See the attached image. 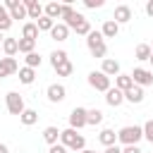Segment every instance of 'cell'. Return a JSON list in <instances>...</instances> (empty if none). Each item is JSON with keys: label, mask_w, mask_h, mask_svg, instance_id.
Masks as SVG:
<instances>
[{"label": "cell", "mask_w": 153, "mask_h": 153, "mask_svg": "<svg viewBox=\"0 0 153 153\" xmlns=\"http://www.w3.org/2000/svg\"><path fill=\"white\" fill-rule=\"evenodd\" d=\"M74 7L72 5H62V14H60V19H62V24H69L72 19H74Z\"/></svg>", "instance_id": "4dcf8cb0"}, {"label": "cell", "mask_w": 153, "mask_h": 153, "mask_svg": "<svg viewBox=\"0 0 153 153\" xmlns=\"http://www.w3.org/2000/svg\"><path fill=\"white\" fill-rule=\"evenodd\" d=\"M2 41H5V38H2V31H0V45H2Z\"/></svg>", "instance_id": "bcb514c9"}, {"label": "cell", "mask_w": 153, "mask_h": 153, "mask_svg": "<svg viewBox=\"0 0 153 153\" xmlns=\"http://www.w3.org/2000/svg\"><path fill=\"white\" fill-rule=\"evenodd\" d=\"M69 127H72V129L86 127V108H74V110L69 112Z\"/></svg>", "instance_id": "ba28073f"}, {"label": "cell", "mask_w": 153, "mask_h": 153, "mask_svg": "<svg viewBox=\"0 0 153 153\" xmlns=\"http://www.w3.org/2000/svg\"><path fill=\"white\" fill-rule=\"evenodd\" d=\"M151 55H153V45H151Z\"/></svg>", "instance_id": "c3c4849f"}, {"label": "cell", "mask_w": 153, "mask_h": 153, "mask_svg": "<svg viewBox=\"0 0 153 153\" xmlns=\"http://www.w3.org/2000/svg\"><path fill=\"white\" fill-rule=\"evenodd\" d=\"M7 110H10V115H22L24 110H26V105H24V98L17 93V91H10L7 93Z\"/></svg>", "instance_id": "5b68a950"}, {"label": "cell", "mask_w": 153, "mask_h": 153, "mask_svg": "<svg viewBox=\"0 0 153 153\" xmlns=\"http://www.w3.org/2000/svg\"><path fill=\"white\" fill-rule=\"evenodd\" d=\"M12 14H10V10L5 7V5H0V31H7L10 26H12Z\"/></svg>", "instance_id": "44dd1931"}, {"label": "cell", "mask_w": 153, "mask_h": 153, "mask_svg": "<svg viewBox=\"0 0 153 153\" xmlns=\"http://www.w3.org/2000/svg\"><path fill=\"white\" fill-rule=\"evenodd\" d=\"M112 19H115L117 24H127V22H131V10H129L127 5H117V7H115Z\"/></svg>", "instance_id": "8fae6325"}, {"label": "cell", "mask_w": 153, "mask_h": 153, "mask_svg": "<svg viewBox=\"0 0 153 153\" xmlns=\"http://www.w3.org/2000/svg\"><path fill=\"white\" fill-rule=\"evenodd\" d=\"M48 2H53V0H48Z\"/></svg>", "instance_id": "681fc988"}, {"label": "cell", "mask_w": 153, "mask_h": 153, "mask_svg": "<svg viewBox=\"0 0 153 153\" xmlns=\"http://www.w3.org/2000/svg\"><path fill=\"white\" fill-rule=\"evenodd\" d=\"M17 69H19V65H17V60H14V57H7V55H5V57H0V79H2V76L14 74Z\"/></svg>", "instance_id": "30bf717a"}, {"label": "cell", "mask_w": 153, "mask_h": 153, "mask_svg": "<svg viewBox=\"0 0 153 153\" xmlns=\"http://www.w3.org/2000/svg\"><path fill=\"white\" fill-rule=\"evenodd\" d=\"M60 134H62V131H60L57 127H45V129H43V141L53 146V143H57V139H60Z\"/></svg>", "instance_id": "ffe728a7"}, {"label": "cell", "mask_w": 153, "mask_h": 153, "mask_svg": "<svg viewBox=\"0 0 153 153\" xmlns=\"http://www.w3.org/2000/svg\"><path fill=\"white\" fill-rule=\"evenodd\" d=\"M65 151H67V146H62V143H53L48 153H65Z\"/></svg>", "instance_id": "74e56055"}, {"label": "cell", "mask_w": 153, "mask_h": 153, "mask_svg": "<svg viewBox=\"0 0 153 153\" xmlns=\"http://www.w3.org/2000/svg\"><path fill=\"white\" fill-rule=\"evenodd\" d=\"M122 153H141V148H139L136 143H131V146H124V148H122Z\"/></svg>", "instance_id": "f35d334b"}, {"label": "cell", "mask_w": 153, "mask_h": 153, "mask_svg": "<svg viewBox=\"0 0 153 153\" xmlns=\"http://www.w3.org/2000/svg\"><path fill=\"white\" fill-rule=\"evenodd\" d=\"M60 143L67 146V148H74V151H84V148H86V141H84V136L79 134V129H72V127L60 134Z\"/></svg>", "instance_id": "7a4b0ae2"}, {"label": "cell", "mask_w": 153, "mask_h": 153, "mask_svg": "<svg viewBox=\"0 0 153 153\" xmlns=\"http://www.w3.org/2000/svg\"><path fill=\"white\" fill-rule=\"evenodd\" d=\"M43 10H45V14H48L50 19H57V17L62 14V2H57V0H53V2H48V5L43 7Z\"/></svg>", "instance_id": "7402d4cb"}, {"label": "cell", "mask_w": 153, "mask_h": 153, "mask_svg": "<svg viewBox=\"0 0 153 153\" xmlns=\"http://www.w3.org/2000/svg\"><path fill=\"white\" fill-rule=\"evenodd\" d=\"M146 14H148V17H153V0H148V2H146Z\"/></svg>", "instance_id": "b9f144b4"}, {"label": "cell", "mask_w": 153, "mask_h": 153, "mask_svg": "<svg viewBox=\"0 0 153 153\" xmlns=\"http://www.w3.org/2000/svg\"><path fill=\"white\" fill-rule=\"evenodd\" d=\"M33 79H36V69H33V67H22V69H19V81H22V84L29 86V84H33Z\"/></svg>", "instance_id": "603a6c76"}, {"label": "cell", "mask_w": 153, "mask_h": 153, "mask_svg": "<svg viewBox=\"0 0 153 153\" xmlns=\"http://www.w3.org/2000/svg\"><path fill=\"white\" fill-rule=\"evenodd\" d=\"M100 72H105L108 76H117L120 74V62L117 60H112V57H105L103 60V69Z\"/></svg>", "instance_id": "2e32d148"}, {"label": "cell", "mask_w": 153, "mask_h": 153, "mask_svg": "<svg viewBox=\"0 0 153 153\" xmlns=\"http://www.w3.org/2000/svg\"><path fill=\"white\" fill-rule=\"evenodd\" d=\"M45 14V10L41 7V5H33V7H29V19H38V17H43Z\"/></svg>", "instance_id": "e575fe53"}, {"label": "cell", "mask_w": 153, "mask_h": 153, "mask_svg": "<svg viewBox=\"0 0 153 153\" xmlns=\"http://www.w3.org/2000/svg\"><path fill=\"white\" fill-rule=\"evenodd\" d=\"M131 79H134V84L136 86H151L153 84V72L151 69H146V67H136L134 72H131Z\"/></svg>", "instance_id": "8992f818"}, {"label": "cell", "mask_w": 153, "mask_h": 153, "mask_svg": "<svg viewBox=\"0 0 153 153\" xmlns=\"http://www.w3.org/2000/svg\"><path fill=\"white\" fill-rule=\"evenodd\" d=\"M88 86L96 88V91H103V93H105V91L110 88V76H108L105 72H100V69H98V72L93 69V72L88 74Z\"/></svg>", "instance_id": "277c9868"}, {"label": "cell", "mask_w": 153, "mask_h": 153, "mask_svg": "<svg viewBox=\"0 0 153 153\" xmlns=\"http://www.w3.org/2000/svg\"><path fill=\"white\" fill-rule=\"evenodd\" d=\"M100 122H103V112H100V110H96V108H93V110H86V124H93V127H96V124H100Z\"/></svg>", "instance_id": "83f0119b"}, {"label": "cell", "mask_w": 153, "mask_h": 153, "mask_svg": "<svg viewBox=\"0 0 153 153\" xmlns=\"http://www.w3.org/2000/svg\"><path fill=\"white\" fill-rule=\"evenodd\" d=\"M143 139V127H136V124H127L117 131V141H122L124 146H131V143H139Z\"/></svg>", "instance_id": "6da1fadb"}, {"label": "cell", "mask_w": 153, "mask_h": 153, "mask_svg": "<svg viewBox=\"0 0 153 153\" xmlns=\"http://www.w3.org/2000/svg\"><path fill=\"white\" fill-rule=\"evenodd\" d=\"M26 67H33V69H36V67H41V55H38L36 50L26 55Z\"/></svg>", "instance_id": "836d02e7"}, {"label": "cell", "mask_w": 153, "mask_h": 153, "mask_svg": "<svg viewBox=\"0 0 153 153\" xmlns=\"http://www.w3.org/2000/svg\"><path fill=\"white\" fill-rule=\"evenodd\" d=\"M2 50H5L7 57H14L19 53V38H5L2 41Z\"/></svg>", "instance_id": "9a60e30c"}, {"label": "cell", "mask_w": 153, "mask_h": 153, "mask_svg": "<svg viewBox=\"0 0 153 153\" xmlns=\"http://www.w3.org/2000/svg\"><path fill=\"white\" fill-rule=\"evenodd\" d=\"M151 65H153V55H151Z\"/></svg>", "instance_id": "7dc6e473"}, {"label": "cell", "mask_w": 153, "mask_h": 153, "mask_svg": "<svg viewBox=\"0 0 153 153\" xmlns=\"http://www.w3.org/2000/svg\"><path fill=\"white\" fill-rule=\"evenodd\" d=\"M19 122H22L24 127H31V124H36V122H38V112H36V110H31V108H26V110L19 115Z\"/></svg>", "instance_id": "d6986e66"}, {"label": "cell", "mask_w": 153, "mask_h": 153, "mask_svg": "<svg viewBox=\"0 0 153 153\" xmlns=\"http://www.w3.org/2000/svg\"><path fill=\"white\" fill-rule=\"evenodd\" d=\"M100 33H103V38H115V36L120 33V24H117L115 19H105V22H103Z\"/></svg>", "instance_id": "7c38bea8"}, {"label": "cell", "mask_w": 153, "mask_h": 153, "mask_svg": "<svg viewBox=\"0 0 153 153\" xmlns=\"http://www.w3.org/2000/svg\"><path fill=\"white\" fill-rule=\"evenodd\" d=\"M143 139H148V141L153 143V120H148V122L143 124Z\"/></svg>", "instance_id": "d590c367"}, {"label": "cell", "mask_w": 153, "mask_h": 153, "mask_svg": "<svg viewBox=\"0 0 153 153\" xmlns=\"http://www.w3.org/2000/svg\"><path fill=\"white\" fill-rule=\"evenodd\" d=\"M33 48H36V41L33 38H19V53H24V55H29V53H33Z\"/></svg>", "instance_id": "4316f807"}, {"label": "cell", "mask_w": 153, "mask_h": 153, "mask_svg": "<svg viewBox=\"0 0 153 153\" xmlns=\"http://www.w3.org/2000/svg\"><path fill=\"white\" fill-rule=\"evenodd\" d=\"M65 60H69L65 50H53V53H50V65H53V69H55L57 65H62Z\"/></svg>", "instance_id": "f546056e"}, {"label": "cell", "mask_w": 153, "mask_h": 153, "mask_svg": "<svg viewBox=\"0 0 153 153\" xmlns=\"http://www.w3.org/2000/svg\"><path fill=\"white\" fill-rule=\"evenodd\" d=\"M60 2H62V5H74L76 0H60Z\"/></svg>", "instance_id": "ee69618b"}, {"label": "cell", "mask_w": 153, "mask_h": 153, "mask_svg": "<svg viewBox=\"0 0 153 153\" xmlns=\"http://www.w3.org/2000/svg\"><path fill=\"white\" fill-rule=\"evenodd\" d=\"M105 153H122V148L115 143V146H108V148H105Z\"/></svg>", "instance_id": "ab89813d"}, {"label": "cell", "mask_w": 153, "mask_h": 153, "mask_svg": "<svg viewBox=\"0 0 153 153\" xmlns=\"http://www.w3.org/2000/svg\"><path fill=\"white\" fill-rule=\"evenodd\" d=\"M115 86H117L120 91H129V88L134 86L131 74H117V76H115Z\"/></svg>", "instance_id": "ac0fdd59"}, {"label": "cell", "mask_w": 153, "mask_h": 153, "mask_svg": "<svg viewBox=\"0 0 153 153\" xmlns=\"http://www.w3.org/2000/svg\"><path fill=\"white\" fill-rule=\"evenodd\" d=\"M72 69H74V65H72L69 60H65L62 65H57V67H55L57 76H69V74H72Z\"/></svg>", "instance_id": "1f68e13d"}, {"label": "cell", "mask_w": 153, "mask_h": 153, "mask_svg": "<svg viewBox=\"0 0 153 153\" xmlns=\"http://www.w3.org/2000/svg\"><path fill=\"white\" fill-rule=\"evenodd\" d=\"M81 2H84L88 10H98V7H103V5H105V0H81Z\"/></svg>", "instance_id": "8d00e7d4"}, {"label": "cell", "mask_w": 153, "mask_h": 153, "mask_svg": "<svg viewBox=\"0 0 153 153\" xmlns=\"http://www.w3.org/2000/svg\"><path fill=\"white\" fill-rule=\"evenodd\" d=\"M22 36L24 38H38V26H36V22H26L24 24V29H22Z\"/></svg>", "instance_id": "d4e9b609"}, {"label": "cell", "mask_w": 153, "mask_h": 153, "mask_svg": "<svg viewBox=\"0 0 153 153\" xmlns=\"http://www.w3.org/2000/svg\"><path fill=\"white\" fill-rule=\"evenodd\" d=\"M45 96H48V100H50V103H62V100H65V96H67V88H65L62 84H50V86H48V91H45Z\"/></svg>", "instance_id": "52a82bcc"}, {"label": "cell", "mask_w": 153, "mask_h": 153, "mask_svg": "<svg viewBox=\"0 0 153 153\" xmlns=\"http://www.w3.org/2000/svg\"><path fill=\"white\" fill-rule=\"evenodd\" d=\"M86 45H88V50H91V55H93V57H103V60H105L108 45H105V41H103V33H100V31H91V33L86 36Z\"/></svg>", "instance_id": "3957f363"}, {"label": "cell", "mask_w": 153, "mask_h": 153, "mask_svg": "<svg viewBox=\"0 0 153 153\" xmlns=\"http://www.w3.org/2000/svg\"><path fill=\"white\" fill-rule=\"evenodd\" d=\"M36 26H38V31H50V29L55 26V19H50L48 14H43V17L36 19Z\"/></svg>", "instance_id": "484cf974"}, {"label": "cell", "mask_w": 153, "mask_h": 153, "mask_svg": "<svg viewBox=\"0 0 153 153\" xmlns=\"http://www.w3.org/2000/svg\"><path fill=\"white\" fill-rule=\"evenodd\" d=\"M98 141L108 148V146H115L117 143V134H115V129H103L100 134H98Z\"/></svg>", "instance_id": "e0dca14e"}, {"label": "cell", "mask_w": 153, "mask_h": 153, "mask_svg": "<svg viewBox=\"0 0 153 153\" xmlns=\"http://www.w3.org/2000/svg\"><path fill=\"white\" fill-rule=\"evenodd\" d=\"M0 153H10V148H7L5 143H0Z\"/></svg>", "instance_id": "7bdbcfd3"}, {"label": "cell", "mask_w": 153, "mask_h": 153, "mask_svg": "<svg viewBox=\"0 0 153 153\" xmlns=\"http://www.w3.org/2000/svg\"><path fill=\"white\" fill-rule=\"evenodd\" d=\"M22 5L29 10V7H33V5H38V0H22Z\"/></svg>", "instance_id": "60d3db41"}, {"label": "cell", "mask_w": 153, "mask_h": 153, "mask_svg": "<svg viewBox=\"0 0 153 153\" xmlns=\"http://www.w3.org/2000/svg\"><path fill=\"white\" fill-rule=\"evenodd\" d=\"M10 14H12V19H26L29 17V10L19 2V5H14V7H10Z\"/></svg>", "instance_id": "f1b7e54d"}, {"label": "cell", "mask_w": 153, "mask_h": 153, "mask_svg": "<svg viewBox=\"0 0 153 153\" xmlns=\"http://www.w3.org/2000/svg\"><path fill=\"white\" fill-rule=\"evenodd\" d=\"M134 55H136V60H141V62L151 60V45H148V43H139L136 50H134Z\"/></svg>", "instance_id": "cb8c5ba5"}, {"label": "cell", "mask_w": 153, "mask_h": 153, "mask_svg": "<svg viewBox=\"0 0 153 153\" xmlns=\"http://www.w3.org/2000/svg\"><path fill=\"white\" fill-rule=\"evenodd\" d=\"M50 36H53L55 41H67V36H69V26L62 24V22H60V24L55 22V26L50 29Z\"/></svg>", "instance_id": "4fadbf2b"}, {"label": "cell", "mask_w": 153, "mask_h": 153, "mask_svg": "<svg viewBox=\"0 0 153 153\" xmlns=\"http://www.w3.org/2000/svg\"><path fill=\"white\" fill-rule=\"evenodd\" d=\"M74 31H76L79 36H88V33H91L93 29H91V24H88V19H84V22H79V24H76V29H74Z\"/></svg>", "instance_id": "d6a6232c"}, {"label": "cell", "mask_w": 153, "mask_h": 153, "mask_svg": "<svg viewBox=\"0 0 153 153\" xmlns=\"http://www.w3.org/2000/svg\"><path fill=\"white\" fill-rule=\"evenodd\" d=\"M124 100H129V103H134V105H136V103H141V100H143V88L134 84L129 91H124Z\"/></svg>", "instance_id": "5bb4252c"}, {"label": "cell", "mask_w": 153, "mask_h": 153, "mask_svg": "<svg viewBox=\"0 0 153 153\" xmlns=\"http://www.w3.org/2000/svg\"><path fill=\"white\" fill-rule=\"evenodd\" d=\"M105 103H108V105H112V108L122 105V103H124V91H120L117 86H115V88L110 86V88L105 91Z\"/></svg>", "instance_id": "9c48e42d"}, {"label": "cell", "mask_w": 153, "mask_h": 153, "mask_svg": "<svg viewBox=\"0 0 153 153\" xmlns=\"http://www.w3.org/2000/svg\"><path fill=\"white\" fill-rule=\"evenodd\" d=\"M79 153H96V151H91V148H84V151H79Z\"/></svg>", "instance_id": "f6af8a7d"}]
</instances>
